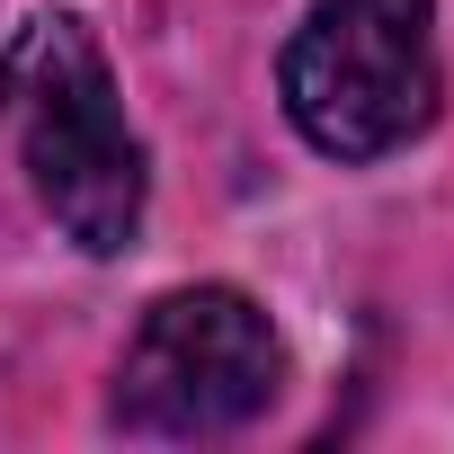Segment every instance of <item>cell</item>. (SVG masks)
<instances>
[{
  "label": "cell",
  "mask_w": 454,
  "mask_h": 454,
  "mask_svg": "<svg viewBox=\"0 0 454 454\" xmlns=\"http://www.w3.org/2000/svg\"><path fill=\"white\" fill-rule=\"evenodd\" d=\"M0 116L19 134V160L36 178V205L63 223V241L90 259H116L143 232V143L125 125L116 72L81 19H36L0 54Z\"/></svg>",
  "instance_id": "cell-1"
},
{
  "label": "cell",
  "mask_w": 454,
  "mask_h": 454,
  "mask_svg": "<svg viewBox=\"0 0 454 454\" xmlns=\"http://www.w3.org/2000/svg\"><path fill=\"white\" fill-rule=\"evenodd\" d=\"M286 116L321 160H392L436 125V0H312L277 63Z\"/></svg>",
  "instance_id": "cell-2"
},
{
  "label": "cell",
  "mask_w": 454,
  "mask_h": 454,
  "mask_svg": "<svg viewBox=\"0 0 454 454\" xmlns=\"http://www.w3.org/2000/svg\"><path fill=\"white\" fill-rule=\"evenodd\" d=\"M286 383V348L241 286H178L116 356V427L134 436H232Z\"/></svg>",
  "instance_id": "cell-3"
}]
</instances>
